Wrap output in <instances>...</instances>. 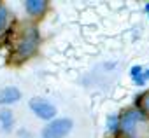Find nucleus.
Masks as SVG:
<instances>
[{"label": "nucleus", "instance_id": "f257e3e1", "mask_svg": "<svg viewBox=\"0 0 149 138\" xmlns=\"http://www.w3.org/2000/svg\"><path fill=\"white\" fill-rule=\"evenodd\" d=\"M144 122H146V117L140 110H128L121 119V129L125 135L133 138V136H137L139 124H144Z\"/></svg>", "mask_w": 149, "mask_h": 138}, {"label": "nucleus", "instance_id": "f03ea898", "mask_svg": "<svg viewBox=\"0 0 149 138\" xmlns=\"http://www.w3.org/2000/svg\"><path fill=\"white\" fill-rule=\"evenodd\" d=\"M70 129H72L70 119H56V121H51L42 129V138H65Z\"/></svg>", "mask_w": 149, "mask_h": 138}, {"label": "nucleus", "instance_id": "7ed1b4c3", "mask_svg": "<svg viewBox=\"0 0 149 138\" xmlns=\"http://www.w3.org/2000/svg\"><path fill=\"white\" fill-rule=\"evenodd\" d=\"M30 108L33 110V114L44 121H51L56 115V107L53 103H49L44 98H32L30 100Z\"/></svg>", "mask_w": 149, "mask_h": 138}, {"label": "nucleus", "instance_id": "20e7f679", "mask_svg": "<svg viewBox=\"0 0 149 138\" xmlns=\"http://www.w3.org/2000/svg\"><path fill=\"white\" fill-rule=\"evenodd\" d=\"M35 49H37V32L32 28V30H28V32L23 35V39L19 40V44H18V47H16V54H18L19 58H26V56H30Z\"/></svg>", "mask_w": 149, "mask_h": 138}, {"label": "nucleus", "instance_id": "39448f33", "mask_svg": "<svg viewBox=\"0 0 149 138\" xmlns=\"http://www.w3.org/2000/svg\"><path fill=\"white\" fill-rule=\"evenodd\" d=\"M21 96L19 89L18 88H4L2 91H0V105H11L14 101H18Z\"/></svg>", "mask_w": 149, "mask_h": 138}, {"label": "nucleus", "instance_id": "423d86ee", "mask_svg": "<svg viewBox=\"0 0 149 138\" xmlns=\"http://www.w3.org/2000/svg\"><path fill=\"white\" fill-rule=\"evenodd\" d=\"M25 7H26V11H28L30 14L39 16V14H42V12L46 11L47 2H46V0H26V2H25Z\"/></svg>", "mask_w": 149, "mask_h": 138}, {"label": "nucleus", "instance_id": "0eeeda50", "mask_svg": "<svg viewBox=\"0 0 149 138\" xmlns=\"http://www.w3.org/2000/svg\"><path fill=\"white\" fill-rule=\"evenodd\" d=\"M0 121H2V126H4L6 129H9L11 124H13V112L7 110V108L0 110Z\"/></svg>", "mask_w": 149, "mask_h": 138}, {"label": "nucleus", "instance_id": "6e6552de", "mask_svg": "<svg viewBox=\"0 0 149 138\" xmlns=\"http://www.w3.org/2000/svg\"><path fill=\"white\" fill-rule=\"evenodd\" d=\"M7 25V9L0 6V32H2Z\"/></svg>", "mask_w": 149, "mask_h": 138}, {"label": "nucleus", "instance_id": "1a4fd4ad", "mask_svg": "<svg viewBox=\"0 0 149 138\" xmlns=\"http://www.w3.org/2000/svg\"><path fill=\"white\" fill-rule=\"evenodd\" d=\"M140 103H142V107H144L146 110H149V93H146V95L142 96V100H140Z\"/></svg>", "mask_w": 149, "mask_h": 138}, {"label": "nucleus", "instance_id": "9d476101", "mask_svg": "<svg viewBox=\"0 0 149 138\" xmlns=\"http://www.w3.org/2000/svg\"><path fill=\"white\" fill-rule=\"evenodd\" d=\"M140 74H142V68H140V66H133V68H132V75H133V79H137Z\"/></svg>", "mask_w": 149, "mask_h": 138}, {"label": "nucleus", "instance_id": "9b49d317", "mask_svg": "<svg viewBox=\"0 0 149 138\" xmlns=\"http://www.w3.org/2000/svg\"><path fill=\"white\" fill-rule=\"evenodd\" d=\"M109 128H111V129L116 128V117H111V119H109Z\"/></svg>", "mask_w": 149, "mask_h": 138}, {"label": "nucleus", "instance_id": "f8f14e48", "mask_svg": "<svg viewBox=\"0 0 149 138\" xmlns=\"http://www.w3.org/2000/svg\"><path fill=\"white\" fill-rule=\"evenodd\" d=\"M142 79H144V81H146V79H149V70H147V72H146V74L142 75Z\"/></svg>", "mask_w": 149, "mask_h": 138}, {"label": "nucleus", "instance_id": "ddd939ff", "mask_svg": "<svg viewBox=\"0 0 149 138\" xmlns=\"http://www.w3.org/2000/svg\"><path fill=\"white\" fill-rule=\"evenodd\" d=\"M146 11H147V12H149V4H147V6H146Z\"/></svg>", "mask_w": 149, "mask_h": 138}]
</instances>
